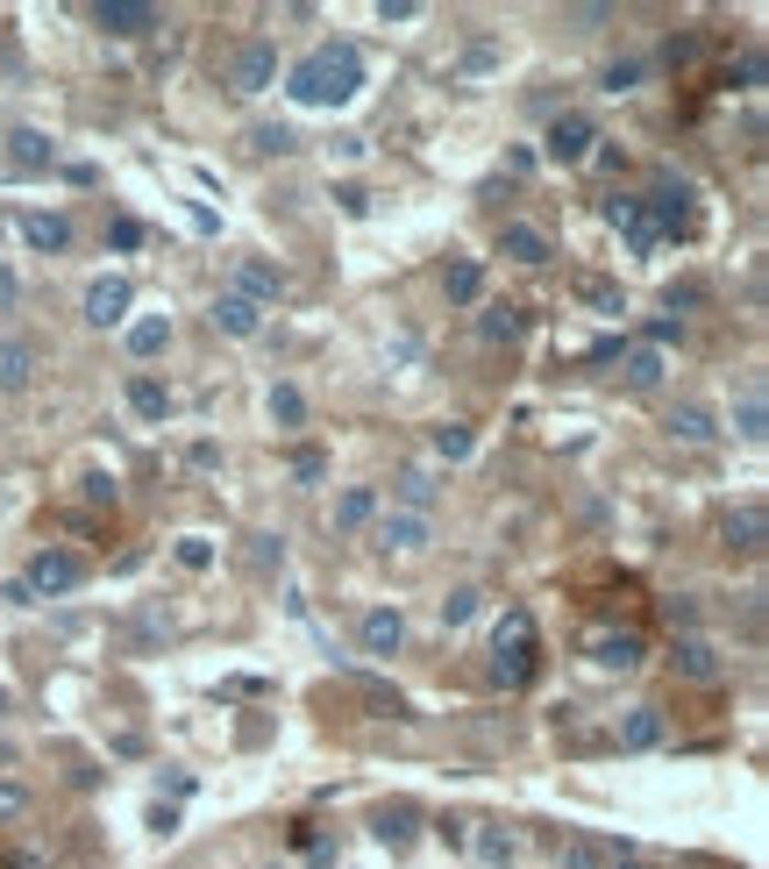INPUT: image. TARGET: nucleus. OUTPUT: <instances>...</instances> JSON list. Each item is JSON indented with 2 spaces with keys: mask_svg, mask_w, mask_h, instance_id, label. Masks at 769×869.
Here are the masks:
<instances>
[{
  "mask_svg": "<svg viewBox=\"0 0 769 869\" xmlns=\"http://www.w3.org/2000/svg\"><path fill=\"white\" fill-rule=\"evenodd\" d=\"M285 94L299 100V108H342V100L364 94V57H356V43H321V51H307L293 65V79H285Z\"/></svg>",
  "mask_w": 769,
  "mask_h": 869,
  "instance_id": "f257e3e1",
  "label": "nucleus"
},
{
  "mask_svg": "<svg viewBox=\"0 0 769 869\" xmlns=\"http://www.w3.org/2000/svg\"><path fill=\"white\" fill-rule=\"evenodd\" d=\"M492 678L506 692L535 678V613H506L499 620V635H492Z\"/></svg>",
  "mask_w": 769,
  "mask_h": 869,
  "instance_id": "f03ea898",
  "label": "nucleus"
},
{
  "mask_svg": "<svg viewBox=\"0 0 769 869\" xmlns=\"http://www.w3.org/2000/svg\"><path fill=\"white\" fill-rule=\"evenodd\" d=\"M79 584H86V563L72 557V549H36V557H29L22 592L29 598H65V592H79Z\"/></svg>",
  "mask_w": 769,
  "mask_h": 869,
  "instance_id": "7ed1b4c3",
  "label": "nucleus"
},
{
  "mask_svg": "<svg viewBox=\"0 0 769 869\" xmlns=\"http://www.w3.org/2000/svg\"><path fill=\"white\" fill-rule=\"evenodd\" d=\"M648 229H656V243H670V235H691V186H670L662 178L656 193H648Z\"/></svg>",
  "mask_w": 769,
  "mask_h": 869,
  "instance_id": "20e7f679",
  "label": "nucleus"
},
{
  "mask_svg": "<svg viewBox=\"0 0 769 869\" xmlns=\"http://www.w3.org/2000/svg\"><path fill=\"white\" fill-rule=\"evenodd\" d=\"M229 86L235 94H271V86H278V51H271V43H243V51L229 57Z\"/></svg>",
  "mask_w": 769,
  "mask_h": 869,
  "instance_id": "39448f33",
  "label": "nucleus"
},
{
  "mask_svg": "<svg viewBox=\"0 0 769 869\" xmlns=\"http://www.w3.org/2000/svg\"><path fill=\"white\" fill-rule=\"evenodd\" d=\"M592 143H598L592 114H556V122H549V136H541L549 164H584V157H592Z\"/></svg>",
  "mask_w": 769,
  "mask_h": 869,
  "instance_id": "423d86ee",
  "label": "nucleus"
},
{
  "mask_svg": "<svg viewBox=\"0 0 769 869\" xmlns=\"http://www.w3.org/2000/svg\"><path fill=\"white\" fill-rule=\"evenodd\" d=\"M129 307H135L129 278H94V286H86V321H94V328H122Z\"/></svg>",
  "mask_w": 769,
  "mask_h": 869,
  "instance_id": "0eeeda50",
  "label": "nucleus"
},
{
  "mask_svg": "<svg viewBox=\"0 0 769 869\" xmlns=\"http://www.w3.org/2000/svg\"><path fill=\"white\" fill-rule=\"evenodd\" d=\"M94 22L108 29V36H150V29H157V8H150V0H100Z\"/></svg>",
  "mask_w": 769,
  "mask_h": 869,
  "instance_id": "6e6552de",
  "label": "nucleus"
},
{
  "mask_svg": "<svg viewBox=\"0 0 769 869\" xmlns=\"http://www.w3.org/2000/svg\"><path fill=\"white\" fill-rule=\"evenodd\" d=\"M378 542L392 549V557H420V549L435 542V528H428V514H385L378 520Z\"/></svg>",
  "mask_w": 769,
  "mask_h": 869,
  "instance_id": "1a4fd4ad",
  "label": "nucleus"
},
{
  "mask_svg": "<svg viewBox=\"0 0 769 869\" xmlns=\"http://www.w3.org/2000/svg\"><path fill=\"white\" fill-rule=\"evenodd\" d=\"M356 641H364V656H399V641H406V620L392 606H378V613H364V627H356Z\"/></svg>",
  "mask_w": 769,
  "mask_h": 869,
  "instance_id": "9d476101",
  "label": "nucleus"
},
{
  "mask_svg": "<svg viewBox=\"0 0 769 869\" xmlns=\"http://www.w3.org/2000/svg\"><path fill=\"white\" fill-rule=\"evenodd\" d=\"M606 221L627 235V250H635V257H648V250H656V229H648V207H641V200H606Z\"/></svg>",
  "mask_w": 769,
  "mask_h": 869,
  "instance_id": "9b49d317",
  "label": "nucleus"
},
{
  "mask_svg": "<svg viewBox=\"0 0 769 869\" xmlns=\"http://www.w3.org/2000/svg\"><path fill=\"white\" fill-rule=\"evenodd\" d=\"M22 243L43 250V257H57V250H72V221L65 215H22Z\"/></svg>",
  "mask_w": 769,
  "mask_h": 869,
  "instance_id": "f8f14e48",
  "label": "nucleus"
},
{
  "mask_svg": "<svg viewBox=\"0 0 769 869\" xmlns=\"http://www.w3.org/2000/svg\"><path fill=\"white\" fill-rule=\"evenodd\" d=\"M215 328H229L235 342H250V336H264V307H250V299L221 293V299H215Z\"/></svg>",
  "mask_w": 769,
  "mask_h": 869,
  "instance_id": "ddd939ff",
  "label": "nucleus"
},
{
  "mask_svg": "<svg viewBox=\"0 0 769 869\" xmlns=\"http://www.w3.org/2000/svg\"><path fill=\"white\" fill-rule=\"evenodd\" d=\"M278 293H285V278L271 272V264H256V257H243V264H235V299L264 307V299H278Z\"/></svg>",
  "mask_w": 769,
  "mask_h": 869,
  "instance_id": "4468645a",
  "label": "nucleus"
},
{
  "mask_svg": "<svg viewBox=\"0 0 769 869\" xmlns=\"http://www.w3.org/2000/svg\"><path fill=\"white\" fill-rule=\"evenodd\" d=\"M51 157H57V143L36 136V129H14V136H8V164H14V172H51Z\"/></svg>",
  "mask_w": 769,
  "mask_h": 869,
  "instance_id": "2eb2a0df",
  "label": "nucleus"
},
{
  "mask_svg": "<svg viewBox=\"0 0 769 869\" xmlns=\"http://www.w3.org/2000/svg\"><path fill=\"white\" fill-rule=\"evenodd\" d=\"M499 250H506L513 264H549V257H556V250H549V235H541V229H527V221H506Z\"/></svg>",
  "mask_w": 769,
  "mask_h": 869,
  "instance_id": "dca6fc26",
  "label": "nucleus"
},
{
  "mask_svg": "<svg viewBox=\"0 0 769 869\" xmlns=\"http://www.w3.org/2000/svg\"><path fill=\"white\" fill-rule=\"evenodd\" d=\"M641 656H648L641 635H598V641H592V663H598V670H635Z\"/></svg>",
  "mask_w": 769,
  "mask_h": 869,
  "instance_id": "f3484780",
  "label": "nucleus"
},
{
  "mask_svg": "<svg viewBox=\"0 0 769 869\" xmlns=\"http://www.w3.org/2000/svg\"><path fill=\"white\" fill-rule=\"evenodd\" d=\"M570 293H578L592 314H627V293L613 286V278H598V272H578V278H570Z\"/></svg>",
  "mask_w": 769,
  "mask_h": 869,
  "instance_id": "a211bd4d",
  "label": "nucleus"
},
{
  "mask_svg": "<svg viewBox=\"0 0 769 869\" xmlns=\"http://www.w3.org/2000/svg\"><path fill=\"white\" fill-rule=\"evenodd\" d=\"M620 378H627V393H656V385H662V350H648V342H641V350H627L620 356Z\"/></svg>",
  "mask_w": 769,
  "mask_h": 869,
  "instance_id": "6ab92c4d",
  "label": "nucleus"
},
{
  "mask_svg": "<svg viewBox=\"0 0 769 869\" xmlns=\"http://www.w3.org/2000/svg\"><path fill=\"white\" fill-rule=\"evenodd\" d=\"M129 407H135V421H164V414H172V393H164L150 371H135L129 378Z\"/></svg>",
  "mask_w": 769,
  "mask_h": 869,
  "instance_id": "aec40b11",
  "label": "nucleus"
},
{
  "mask_svg": "<svg viewBox=\"0 0 769 869\" xmlns=\"http://www.w3.org/2000/svg\"><path fill=\"white\" fill-rule=\"evenodd\" d=\"M656 741H662V713L656 706H635L620 721V748H627V756H641V748H656Z\"/></svg>",
  "mask_w": 769,
  "mask_h": 869,
  "instance_id": "412c9836",
  "label": "nucleus"
},
{
  "mask_svg": "<svg viewBox=\"0 0 769 869\" xmlns=\"http://www.w3.org/2000/svg\"><path fill=\"white\" fill-rule=\"evenodd\" d=\"M677 670H684V678H719V649L713 641H699V635H684L677 641V656H670Z\"/></svg>",
  "mask_w": 769,
  "mask_h": 869,
  "instance_id": "4be33fe9",
  "label": "nucleus"
},
{
  "mask_svg": "<svg viewBox=\"0 0 769 869\" xmlns=\"http://www.w3.org/2000/svg\"><path fill=\"white\" fill-rule=\"evenodd\" d=\"M392 492H399V514H428V506L442 499V485H435L428 471H399V485H392Z\"/></svg>",
  "mask_w": 769,
  "mask_h": 869,
  "instance_id": "5701e85b",
  "label": "nucleus"
},
{
  "mask_svg": "<svg viewBox=\"0 0 769 869\" xmlns=\"http://www.w3.org/2000/svg\"><path fill=\"white\" fill-rule=\"evenodd\" d=\"M371 834H378L385 848H406V842L420 834V813H414V805H385V813H378V827H371Z\"/></svg>",
  "mask_w": 769,
  "mask_h": 869,
  "instance_id": "b1692460",
  "label": "nucleus"
},
{
  "mask_svg": "<svg viewBox=\"0 0 769 869\" xmlns=\"http://www.w3.org/2000/svg\"><path fill=\"white\" fill-rule=\"evenodd\" d=\"M734 428H741L748 442H762V435H769V399H762V385H748V393L734 399Z\"/></svg>",
  "mask_w": 769,
  "mask_h": 869,
  "instance_id": "393cba45",
  "label": "nucleus"
},
{
  "mask_svg": "<svg viewBox=\"0 0 769 869\" xmlns=\"http://www.w3.org/2000/svg\"><path fill=\"white\" fill-rule=\"evenodd\" d=\"M762 535H769L762 506H741V514H727V542H734V549H748V557H756V549H762Z\"/></svg>",
  "mask_w": 769,
  "mask_h": 869,
  "instance_id": "a878e982",
  "label": "nucleus"
},
{
  "mask_svg": "<svg viewBox=\"0 0 769 869\" xmlns=\"http://www.w3.org/2000/svg\"><path fill=\"white\" fill-rule=\"evenodd\" d=\"M29 371H36V356H29L22 342H0V399H8V393H22V385H29Z\"/></svg>",
  "mask_w": 769,
  "mask_h": 869,
  "instance_id": "bb28decb",
  "label": "nucleus"
},
{
  "mask_svg": "<svg viewBox=\"0 0 769 869\" xmlns=\"http://www.w3.org/2000/svg\"><path fill=\"white\" fill-rule=\"evenodd\" d=\"M520 328H527L520 307H485V314H477V336H485V342H520Z\"/></svg>",
  "mask_w": 769,
  "mask_h": 869,
  "instance_id": "cd10ccee",
  "label": "nucleus"
},
{
  "mask_svg": "<svg viewBox=\"0 0 769 869\" xmlns=\"http://www.w3.org/2000/svg\"><path fill=\"white\" fill-rule=\"evenodd\" d=\"M371 514H378V492H371V485H350L336 499V528H364Z\"/></svg>",
  "mask_w": 769,
  "mask_h": 869,
  "instance_id": "c85d7f7f",
  "label": "nucleus"
},
{
  "mask_svg": "<svg viewBox=\"0 0 769 869\" xmlns=\"http://www.w3.org/2000/svg\"><path fill=\"white\" fill-rule=\"evenodd\" d=\"M471 848H477V856H485L492 869H506L513 856H520V842H513L506 827H477V834H471Z\"/></svg>",
  "mask_w": 769,
  "mask_h": 869,
  "instance_id": "c756f323",
  "label": "nucleus"
},
{
  "mask_svg": "<svg viewBox=\"0 0 769 869\" xmlns=\"http://www.w3.org/2000/svg\"><path fill=\"white\" fill-rule=\"evenodd\" d=\"M670 435H677V442H713V414H705V407H677L670 414Z\"/></svg>",
  "mask_w": 769,
  "mask_h": 869,
  "instance_id": "7c9ffc66",
  "label": "nucleus"
},
{
  "mask_svg": "<svg viewBox=\"0 0 769 869\" xmlns=\"http://www.w3.org/2000/svg\"><path fill=\"white\" fill-rule=\"evenodd\" d=\"M477 293H485V272H477L471 257H457V264H449V299H457V307H471Z\"/></svg>",
  "mask_w": 769,
  "mask_h": 869,
  "instance_id": "2f4dec72",
  "label": "nucleus"
},
{
  "mask_svg": "<svg viewBox=\"0 0 769 869\" xmlns=\"http://www.w3.org/2000/svg\"><path fill=\"white\" fill-rule=\"evenodd\" d=\"M164 342H172V321H157V314H150V321H135V328H129V356H157Z\"/></svg>",
  "mask_w": 769,
  "mask_h": 869,
  "instance_id": "473e14b6",
  "label": "nucleus"
},
{
  "mask_svg": "<svg viewBox=\"0 0 769 869\" xmlns=\"http://www.w3.org/2000/svg\"><path fill=\"white\" fill-rule=\"evenodd\" d=\"M428 442H435V457H442V463H463V457H471V428H463V421H442Z\"/></svg>",
  "mask_w": 769,
  "mask_h": 869,
  "instance_id": "72a5a7b5",
  "label": "nucleus"
},
{
  "mask_svg": "<svg viewBox=\"0 0 769 869\" xmlns=\"http://www.w3.org/2000/svg\"><path fill=\"white\" fill-rule=\"evenodd\" d=\"M271 421L299 428V421H307V393H299V385H278V393H271Z\"/></svg>",
  "mask_w": 769,
  "mask_h": 869,
  "instance_id": "f704fd0d",
  "label": "nucleus"
},
{
  "mask_svg": "<svg viewBox=\"0 0 769 869\" xmlns=\"http://www.w3.org/2000/svg\"><path fill=\"white\" fill-rule=\"evenodd\" d=\"M250 143L264 150V157H285V150H299V136H293L285 122H256V129H250Z\"/></svg>",
  "mask_w": 769,
  "mask_h": 869,
  "instance_id": "c9c22d12",
  "label": "nucleus"
},
{
  "mask_svg": "<svg viewBox=\"0 0 769 869\" xmlns=\"http://www.w3.org/2000/svg\"><path fill=\"white\" fill-rule=\"evenodd\" d=\"M442 620L449 627H463V620H477V584H457V592L442 598Z\"/></svg>",
  "mask_w": 769,
  "mask_h": 869,
  "instance_id": "e433bc0d",
  "label": "nucleus"
},
{
  "mask_svg": "<svg viewBox=\"0 0 769 869\" xmlns=\"http://www.w3.org/2000/svg\"><path fill=\"white\" fill-rule=\"evenodd\" d=\"M356 692H364V698H371V706H378V713H392V721H406V698L392 692V684H378V678H356Z\"/></svg>",
  "mask_w": 769,
  "mask_h": 869,
  "instance_id": "4c0bfd02",
  "label": "nucleus"
},
{
  "mask_svg": "<svg viewBox=\"0 0 769 869\" xmlns=\"http://www.w3.org/2000/svg\"><path fill=\"white\" fill-rule=\"evenodd\" d=\"M598 86H606V94H635V86H641V65H635V57H620V65L598 72Z\"/></svg>",
  "mask_w": 769,
  "mask_h": 869,
  "instance_id": "58836bf2",
  "label": "nucleus"
},
{
  "mask_svg": "<svg viewBox=\"0 0 769 869\" xmlns=\"http://www.w3.org/2000/svg\"><path fill=\"white\" fill-rule=\"evenodd\" d=\"M178 563H186V571H215V542H207V535H186V542H178Z\"/></svg>",
  "mask_w": 769,
  "mask_h": 869,
  "instance_id": "ea45409f",
  "label": "nucleus"
},
{
  "mask_svg": "<svg viewBox=\"0 0 769 869\" xmlns=\"http://www.w3.org/2000/svg\"><path fill=\"white\" fill-rule=\"evenodd\" d=\"M293 477H299V485H321V477H328V457H321V449H299V457H293Z\"/></svg>",
  "mask_w": 769,
  "mask_h": 869,
  "instance_id": "a19ab883",
  "label": "nucleus"
},
{
  "mask_svg": "<svg viewBox=\"0 0 769 869\" xmlns=\"http://www.w3.org/2000/svg\"><path fill=\"white\" fill-rule=\"evenodd\" d=\"M114 250H143V221H135V215H114Z\"/></svg>",
  "mask_w": 769,
  "mask_h": 869,
  "instance_id": "79ce46f5",
  "label": "nucleus"
},
{
  "mask_svg": "<svg viewBox=\"0 0 769 869\" xmlns=\"http://www.w3.org/2000/svg\"><path fill=\"white\" fill-rule=\"evenodd\" d=\"M29 813V791L22 784H0V820H22Z\"/></svg>",
  "mask_w": 769,
  "mask_h": 869,
  "instance_id": "37998d69",
  "label": "nucleus"
},
{
  "mask_svg": "<svg viewBox=\"0 0 769 869\" xmlns=\"http://www.w3.org/2000/svg\"><path fill=\"white\" fill-rule=\"evenodd\" d=\"M662 307H705V286H670V293H662Z\"/></svg>",
  "mask_w": 769,
  "mask_h": 869,
  "instance_id": "c03bdc74",
  "label": "nucleus"
},
{
  "mask_svg": "<svg viewBox=\"0 0 769 869\" xmlns=\"http://www.w3.org/2000/svg\"><path fill=\"white\" fill-rule=\"evenodd\" d=\"M336 200H342V215H371V193L364 186H336Z\"/></svg>",
  "mask_w": 769,
  "mask_h": 869,
  "instance_id": "a18cd8bd",
  "label": "nucleus"
},
{
  "mask_svg": "<svg viewBox=\"0 0 769 869\" xmlns=\"http://www.w3.org/2000/svg\"><path fill=\"white\" fill-rule=\"evenodd\" d=\"M435 834H442L449 848H471V827H463V820H435Z\"/></svg>",
  "mask_w": 769,
  "mask_h": 869,
  "instance_id": "49530a36",
  "label": "nucleus"
},
{
  "mask_svg": "<svg viewBox=\"0 0 769 869\" xmlns=\"http://www.w3.org/2000/svg\"><path fill=\"white\" fill-rule=\"evenodd\" d=\"M186 463H193V471H215L221 449H215V442H193V449H186Z\"/></svg>",
  "mask_w": 769,
  "mask_h": 869,
  "instance_id": "de8ad7c7",
  "label": "nucleus"
},
{
  "mask_svg": "<svg viewBox=\"0 0 769 869\" xmlns=\"http://www.w3.org/2000/svg\"><path fill=\"white\" fill-rule=\"evenodd\" d=\"M641 336H648V350H662V342H670V336H677V321H670V314H662V321H648V328H641Z\"/></svg>",
  "mask_w": 769,
  "mask_h": 869,
  "instance_id": "09e8293b",
  "label": "nucleus"
},
{
  "mask_svg": "<svg viewBox=\"0 0 769 869\" xmlns=\"http://www.w3.org/2000/svg\"><path fill=\"white\" fill-rule=\"evenodd\" d=\"M86 499H94V506H114V477H86Z\"/></svg>",
  "mask_w": 769,
  "mask_h": 869,
  "instance_id": "8fccbe9b",
  "label": "nucleus"
},
{
  "mask_svg": "<svg viewBox=\"0 0 769 869\" xmlns=\"http://www.w3.org/2000/svg\"><path fill=\"white\" fill-rule=\"evenodd\" d=\"M150 827H157V834H178V805H150Z\"/></svg>",
  "mask_w": 769,
  "mask_h": 869,
  "instance_id": "3c124183",
  "label": "nucleus"
},
{
  "mask_svg": "<svg viewBox=\"0 0 769 869\" xmlns=\"http://www.w3.org/2000/svg\"><path fill=\"white\" fill-rule=\"evenodd\" d=\"M8 706H14V698H8V684H0V721H8Z\"/></svg>",
  "mask_w": 769,
  "mask_h": 869,
  "instance_id": "603ef678",
  "label": "nucleus"
},
{
  "mask_svg": "<svg viewBox=\"0 0 769 869\" xmlns=\"http://www.w3.org/2000/svg\"><path fill=\"white\" fill-rule=\"evenodd\" d=\"M627 869H635V862H627Z\"/></svg>",
  "mask_w": 769,
  "mask_h": 869,
  "instance_id": "864d4df0",
  "label": "nucleus"
}]
</instances>
